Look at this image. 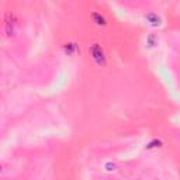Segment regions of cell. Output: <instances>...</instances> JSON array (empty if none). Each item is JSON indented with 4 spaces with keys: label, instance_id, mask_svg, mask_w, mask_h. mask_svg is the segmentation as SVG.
I'll return each instance as SVG.
<instances>
[{
    "label": "cell",
    "instance_id": "6da1fadb",
    "mask_svg": "<svg viewBox=\"0 0 180 180\" xmlns=\"http://www.w3.org/2000/svg\"><path fill=\"white\" fill-rule=\"evenodd\" d=\"M90 55L93 56V59H94V62L97 65H104L106 63V55H104V51H103V48L100 47V44H93L92 47H90Z\"/></svg>",
    "mask_w": 180,
    "mask_h": 180
},
{
    "label": "cell",
    "instance_id": "7a4b0ae2",
    "mask_svg": "<svg viewBox=\"0 0 180 180\" xmlns=\"http://www.w3.org/2000/svg\"><path fill=\"white\" fill-rule=\"evenodd\" d=\"M16 25H17V17H16V14L8 11V13L6 14V32H7L8 37L14 35Z\"/></svg>",
    "mask_w": 180,
    "mask_h": 180
},
{
    "label": "cell",
    "instance_id": "3957f363",
    "mask_svg": "<svg viewBox=\"0 0 180 180\" xmlns=\"http://www.w3.org/2000/svg\"><path fill=\"white\" fill-rule=\"evenodd\" d=\"M92 18H93V21H94L97 25H106L107 24L106 18H104L100 13H93L92 14Z\"/></svg>",
    "mask_w": 180,
    "mask_h": 180
},
{
    "label": "cell",
    "instance_id": "277c9868",
    "mask_svg": "<svg viewBox=\"0 0 180 180\" xmlns=\"http://www.w3.org/2000/svg\"><path fill=\"white\" fill-rule=\"evenodd\" d=\"M145 18L149 21V24H152V25H158L159 24V17L156 16V14H153V13H149L148 16H145Z\"/></svg>",
    "mask_w": 180,
    "mask_h": 180
},
{
    "label": "cell",
    "instance_id": "5b68a950",
    "mask_svg": "<svg viewBox=\"0 0 180 180\" xmlns=\"http://www.w3.org/2000/svg\"><path fill=\"white\" fill-rule=\"evenodd\" d=\"M104 169H106L107 172H112V170H115V163H112V162H107V163H104Z\"/></svg>",
    "mask_w": 180,
    "mask_h": 180
},
{
    "label": "cell",
    "instance_id": "8992f818",
    "mask_svg": "<svg viewBox=\"0 0 180 180\" xmlns=\"http://www.w3.org/2000/svg\"><path fill=\"white\" fill-rule=\"evenodd\" d=\"M0 172H3V166H2V163H0Z\"/></svg>",
    "mask_w": 180,
    "mask_h": 180
},
{
    "label": "cell",
    "instance_id": "52a82bcc",
    "mask_svg": "<svg viewBox=\"0 0 180 180\" xmlns=\"http://www.w3.org/2000/svg\"><path fill=\"white\" fill-rule=\"evenodd\" d=\"M137 180H141V179H137Z\"/></svg>",
    "mask_w": 180,
    "mask_h": 180
}]
</instances>
